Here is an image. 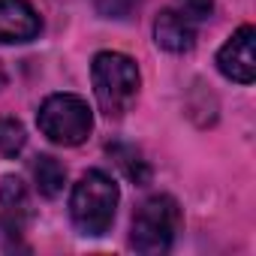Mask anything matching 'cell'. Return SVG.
Returning <instances> with one entry per match:
<instances>
[{
  "label": "cell",
  "mask_w": 256,
  "mask_h": 256,
  "mask_svg": "<svg viewBox=\"0 0 256 256\" xmlns=\"http://www.w3.org/2000/svg\"><path fill=\"white\" fill-rule=\"evenodd\" d=\"M90 78L100 112L108 118H120L124 112H130L142 84L136 60L120 52H100L90 64Z\"/></svg>",
  "instance_id": "1"
},
{
  "label": "cell",
  "mask_w": 256,
  "mask_h": 256,
  "mask_svg": "<svg viewBox=\"0 0 256 256\" xmlns=\"http://www.w3.org/2000/svg\"><path fill=\"white\" fill-rule=\"evenodd\" d=\"M118 199H120V193H118L114 178H108L100 169L84 172L70 196V217H72L76 229L82 235H94V238L106 235L114 220Z\"/></svg>",
  "instance_id": "2"
},
{
  "label": "cell",
  "mask_w": 256,
  "mask_h": 256,
  "mask_svg": "<svg viewBox=\"0 0 256 256\" xmlns=\"http://www.w3.org/2000/svg\"><path fill=\"white\" fill-rule=\"evenodd\" d=\"M36 124L48 142L64 145V148H76L82 145L90 130H94V114L88 108V102L76 94H52L36 114Z\"/></svg>",
  "instance_id": "3"
},
{
  "label": "cell",
  "mask_w": 256,
  "mask_h": 256,
  "mask_svg": "<svg viewBox=\"0 0 256 256\" xmlns=\"http://www.w3.org/2000/svg\"><path fill=\"white\" fill-rule=\"evenodd\" d=\"M178 229H181V208H178V202L172 196H151L133 214L130 244L139 253H145V256H157V253H166L172 247Z\"/></svg>",
  "instance_id": "4"
},
{
  "label": "cell",
  "mask_w": 256,
  "mask_h": 256,
  "mask_svg": "<svg viewBox=\"0 0 256 256\" xmlns=\"http://www.w3.org/2000/svg\"><path fill=\"white\" fill-rule=\"evenodd\" d=\"M217 70L238 84H250L256 78V30L250 24L238 28L217 52Z\"/></svg>",
  "instance_id": "5"
},
{
  "label": "cell",
  "mask_w": 256,
  "mask_h": 256,
  "mask_svg": "<svg viewBox=\"0 0 256 256\" xmlns=\"http://www.w3.org/2000/svg\"><path fill=\"white\" fill-rule=\"evenodd\" d=\"M42 22L28 0H0V46L30 42L40 34Z\"/></svg>",
  "instance_id": "6"
},
{
  "label": "cell",
  "mask_w": 256,
  "mask_h": 256,
  "mask_svg": "<svg viewBox=\"0 0 256 256\" xmlns=\"http://www.w3.org/2000/svg\"><path fill=\"white\" fill-rule=\"evenodd\" d=\"M154 42L163 48V52H172V54H184L193 48L196 42V28L193 22L178 12V10H163L154 22Z\"/></svg>",
  "instance_id": "7"
},
{
  "label": "cell",
  "mask_w": 256,
  "mask_h": 256,
  "mask_svg": "<svg viewBox=\"0 0 256 256\" xmlns=\"http://www.w3.org/2000/svg\"><path fill=\"white\" fill-rule=\"evenodd\" d=\"M108 154H112V160H114V166L130 178L133 184H148L151 181V166H148V160L142 157V151L139 148H133V145H108Z\"/></svg>",
  "instance_id": "8"
},
{
  "label": "cell",
  "mask_w": 256,
  "mask_h": 256,
  "mask_svg": "<svg viewBox=\"0 0 256 256\" xmlns=\"http://www.w3.org/2000/svg\"><path fill=\"white\" fill-rule=\"evenodd\" d=\"M34 175H36V187H40L42 196H58L64 190V184H66V169L54 157H48V154H42L36 160Z\"/></svg>",
  "instance_id": "9"
},
{
  "label": "cell",
  "mask_w": 256,
  "mask_h": 256,
  "mask_svg": "<svg viewBox=\"0 0 256 256\" xmlns=\"http://www.w3.org/2000/svg\"><path fill=\"white\" fill-rule=\"evenodd\" d=\"M0 205H4V211L12 214V217L28 211V190H24L22 178L6 175L4 181H0Z\"/></svg>",
  "instance_id": "10"
},
{
  "label": "cell",
  "mask_w": 256,
  "mask_h": 256,
  "mask_svg": "<svg viewBox=\"0 0 256 256\" xmlns=\"http://www.w3.org/2000/svg\"><path fill=\"white\" fill-rule=\"evenodd\" d=\"M28 136H24V126L16 118H4L0 120V154L4 157H16L24 148Z\"/></svg>",
  "instance_id": "11"
},
{
  "label": "cell",
  "mask_w": 256,
  "mask_h": 256,
  "mask_svg": "<svg viewBox=\"0 0 256 256\" xmlns=\"http://www.w3.org/2000/svg\"><path fill=\"white\" fill-rule=\"evenodd\" d=\"M142 0H96V12L106 18H126L133 16V10H139Z\"/></svg>",
  "instance_id": "12"
},
{
  "label": "cell",
  "mask_w": 256,
  "mask_h": 256,
  "mask_svg": "<svg viewBox=\"0 0 256 256\" xmlns=\"http://www.w3.org/2000/svg\"><path fill=\"white\" fill-rule=\"evenodd\" d=\"M181 12H184L190 22L211 18V12H214V0H181Z\"/></svg>",
  "instance_id": "13"
},
{
  "label": "cell",
  "mask_w": 256,
  "mask_h": 256,
  "mask_svg": "<svg viewBox=\"0 0 256 256\" xmlns=\"http://www.w3.org/2000/svg\"><path fill=\"white\" fill-rule=\"evenodd\" d=\"M6 84V72H4V66H0V88Z\"/></svg>",
  "instance_id": "14"
}]
</instances>
